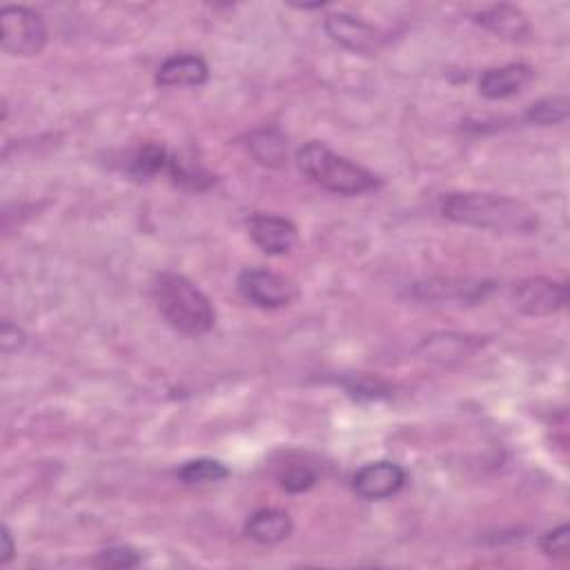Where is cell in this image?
<instances>
[{"instance_id":"6da1fadb","label":"cell","mask_w":570,"mask_h":570,"mask_svg":"<svg viewBox=\"0 0 570 570\" xmlns=\"http://www.w3.org/2000/svg\"><path fill=\"white\" fill-rule=\"evenodd\" d=\"M442 214L453 224L494 235H533L539 228L537 212L506 194L453 192L444 196Z\"/></svg>"},{"instance_id":"7a4b0ae2","label":"cell","mask_w":570,"mask_h":570,"mask_svg":"<svg viewBox=\"0 0 570 570\" xmlns=\"http://www.w3.org/2000/svg\"><path fill=\"white\" fill-rule=\"evenodd\" d=\"M152 297L166 323L185 337H203L217 323V310L207 295L183 274H159L152 285Z\"/></svg>"},{"instance_id":"3957f363","label":"cell","mask_w":570,"mask_h":570,"mask_svg":"<svg viewBox=\"0 0 570 570\" xmlns=\"http://www.w3.org/2000/svg\"><path fill=\"white\" fill-rule=\"evenodd\" d=\"M295 161L308 181L339 196H362L381 187L377 174L339 157L321 140H308L297 150Z\"/></svg>"},{"instance_id":"277c9868","label":"cell","mask_w":570,"mask_h":570,"mask_svg":"<svg viewBox=\"0 0 570 570\" xmlns=\"http://www.w3.org/2000/svg\"><path fill=\"white\" fill-rule=\"evenodd\" d=\"M47 38V25L38 12L23 5H5L0 10V45L10 56H38Z\"/></svg>"},{"instance_id":"5b68a950","label":"cell","mask_w":570,"mask_h":570,"mask_svg":"<svg viewBox=\"0 0 570 570\" xmlns=\"http://www.w3.org/2000/svg\"><path fill=\"white\" fill-rule=\"evenodd\" d=\"M239 295L261 310H278L295 304L299 290L295 281L265 267H248L237 278Z\"/></svg>"},{"instance_id":"8992f818","label":"cell","mask_w":570,"mask_h":570,"mask_svg":"<svg viewBox=\"0 0 570 570\" xmlns=\"http://www.w3.org/2000/svg\"><path fill=\"white\" fill-rule=\"evenodd\" d=\"M511 301L526 317H548L566 308L568 285L546 276H528L513 285Z\"/></svg>"},{"instance_id":"52a82bcc","label":"cell","mask_w":570,"mask_h":570,"mask_svg":"<svg viewBox=\"0 0 570 570\" xmlns=\"http://www.w3.org/2000/svg\"><path fill=\"white\" fill-rule=\"evenodd\" d=\"M406 470L395 461H371L352 477V488L366 502H384L406 486Z\"/></svg>"},{"instance_id":"ba28073f","label":"cell","mask_w":570,"mask_h":570,"mask_svg":"<svg viewBox=\"0 0 570 570\" xmlns=\"http://www.w3.org/2000/svg\"><path fill=\"white\" fill-rule=\"evenodd\" d=\"M248 230L256 248L270 256L290 254L299 243L297 226L290 219L278 217V214H252L248 221Z\"/></svg>"},{"instance_id":"9c48e42d","label":"cell","mask_w":570,"mask_h":570,"mask_svg":"<svg viewBox=\"0 0 570 570\" xmlns=\"http://www.w3.org/2000/svg\"><path fill=\"white\" fill-rule=\"evenodd\" d=\"M326 32L339 47L352 54L373 56L384 47V34L352 14H330L326 19Z\"/></svg>"},{"instance_id":"30bf717a","label":"cell","mask_w":570,"mask_h":570,"mask_svg":"<svg viewBox=\"0 0 570 570\" xmlns=\"http://www.w3.org/2000/svg\"><path fill=\"white\" fill-rule=\"evenodd\" d=\"M483 339L481 337H472V334H459V332H437L425 337L417 352L423 356L425 362L433 364H455V362H464L468 356H472L475 352H479L483 347Z\"/></svg>"},{"instance_id":"8fae6325","label":"cell","mask_w":570,"mask_h":570,"mask_svg":"<svg viewBox=\"0 0 570 570\" xmlns=\"http://www.w3.org/2000/svg\"><path fill=\"white\" fill-rule=\"evenodd\" d=\"M209 79V67L198 54H174L157 69V86L163 90L203 88Z\"/></svg>"},{"instance_id":"7c38bea8","label":"cell","mask_w":570,"mask_h":570,"mask_svg":"<svg viewBox=\"0 0 570 570\" xmlns=\"http://www.w3.org/2000/svg\"><path fill=\"white\" fill-rule=\"evenodd\" d=\"M535 79V69L526 62H511L483 71L479 79V94L488 101H504L524 92Z\"/></svg>"},{"instance_id":"4fadbf2b","label":"cell","mask_w":570,"mask_h":570,"mask_svg":"<svg viewBox=\"0 0 570 570\" xmlns=\"http://www.w3.org/2000/svg\"><path fill=\"white\" fill-rule=\"evenodd\" d=\"M477 25H481L486 32L504 38V41H524L531 32V23L528 16L509 3L502 5H492L483 12L477 14Z\"/></svg>"},{"instance_id":"5bb4252c","label":"cell","mask_w":570,"mask_h":570,"mask_svg":"<svg viewBox=\"0 0 570 570\" xmlns=\"http://www.w3.org/2000/svg\"><path fill=\"white\" fill-rule=\"evenodd\" d=\"M295 531L290 513L281 509H261L246 522V535L261 546H276L288 539Z\"/></svg>"},{"instance_id":"9a60e30c","label":"cell","mask_w":570,"mask_h":570,"mask_svg":"<svg viewBox=\"0 0 570 570\" xmlns=\"http://www.w3.org/2000/svg\"><path fill=\"white\" fill-rule=\"evenodd\" d=\"M250 155L267 168H281L288 159V138L276 127L254 129L248 138Z\"/></svg>"},{"instance_id":"2e32d148","label":"cell","mask_w":570,"mask_h":570,"mask_svg":"<svg viewBox=\"0 0 570 570\" xmlns=\"http://www.w3.org/2000/svg\"><path fill=\"white\" fill-rule=\"evenodd\" d=\"M170 155L161 146V142H148V146H140L127 161V172L136 181H150L163 170H168Z\"/></svg>"},{"instance_id":"e0dca14e","label":"cell","mask_w":570,"mask_h":570,"mask_svg":"<svg viewBox=\"0 0 570 570\" xmlns=\"http://www.w3.org/2000/svg\"><path fill=\"white\" fill-rule=\"evenodd\" d=\"M176 477L185 483V486H205V483H217L230 477V468L217 459H192L187 464H183L176 470Z\"/></svg>"},{"instance_id":"ac0fdd59","label":"cell","mask_w":570,"mask_h":570,"mask_svg":"<svg viewBox=\"0 0 570 570\" xmlns=\"http://www.w3.org/2000/svg\"><path fill=\"white\" fill-rule=\"evenodd\" d=\"M568 112H570V103L566 96H548V99L533 103L526 110V121L531 125L550 127V125L563 123L568 118Z\"/></svg>"},{"instance_id":"d6986e66","label":"cell","mask_w":570,"mask_h":570,"mask_svg":"<svg viewBox=\"0 0 570 570\" xmlns=\"http://www.w3.org/2000/svg\"><path fill=\"white\" fill-rule=\"evenodd\" d=\"M168 172H170V176L176 185H183V187H190V190H205L214 183L212 174H207L203 168L187 163L179 157H170Z\"/></svg>"},{"instance_id":"ffe728a7","label":"cell","mask_w":570,"mask_h":570,"mask_svg":"<svg viewBox=\"0 0 570 570\" xmlns=\"http://www.w3.org/2000/svg\"><path fill=\"white\" fill-rule=\"evenodd\" d=\"M317 470L304 461L283 466V470L278 472V486L288 492H306L317 483Z\"/></svg>"},{"instance_id":"44dd1931","label":"cell","mask_w":570,"mask_h":570,"mask_svg":"<svg viewBox=\"0 0 570 570\" xmlns=\"http://www.w3.org/2000/svg\"><path fill=\"white\" fill-rule=\"evenodd\" d=\"M94 566L99 568H107V570H129V568H136L142 563V557L136 548L132 546H112V548H105L101 550L94 559H92Z\"/></svg>"},{"instance_id":"7402d4cb","label":"cell","mask_w":570,"mask_h":570,"mask_svg":"<svg viewBox=\"0 0 570 570\" xmlns=\"http://www.w3.org/2000/svg\"><path fill=\"white\" fill-rule=\"evenodd\" d=\"M568 537H570V531L566 524L548 531L539 542L542 552L550 559H566L568 557Z\"/></svg>"},{"instance_id":"603a6c76","label":"cell","mask_w":570,"mask_h":570,"mask_svg":"<svg viewBox=\"0 0 570 570\" xmlns=\"http://www.w3.org/2000/svg\"><path fill=\"white\" fill-rule=\"evenodd\" d=\"M0 345H3L5 354H12V352L21 350L25 345V332L19 326L5 321L3 323V332H0Z\"/></svg>"},{"instance_id":"cb8c5ba5","label":"cell","mask_w":570,"mask_h":570,"mask_svg":"<svg viewBox=\"0 0 570 570\" xmlns=\"http://www.w3.org/2000/svg\"><path fill=\"white\" fill-rule=\"evenodd\" d=\"M0 539H3V548H0V566H8L14 559V552H16L14 537H12V531L8 526H3V535H0Z\"/></svg>"}]
</instances>
